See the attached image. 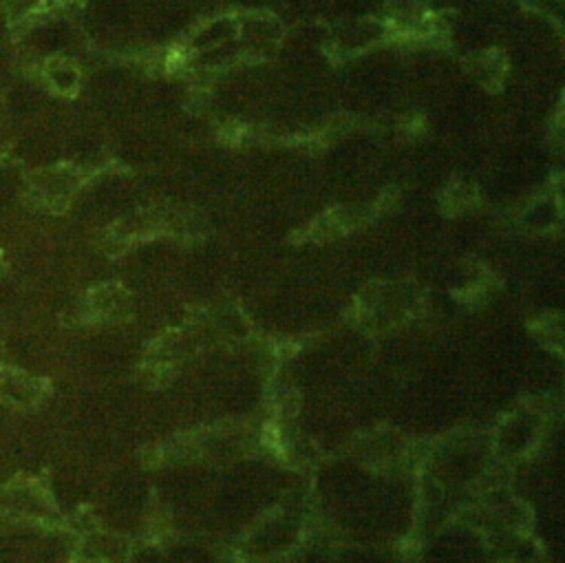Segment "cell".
<instances>
[{"label":"cell","mask_w":565,"mask_h":563,"mask_svg":"<svg viewBox=\"0 0 565 563\" xmlns=\"http://www.w3.org/2000/svg\"><path fill=\"white\" fill-rule=\"evenodd\" d=\"M53 513L47 493L36 482H12L0 488V517L3 519H42Z\"/></svg>","instance_id":"1"},{"label":"cell","mask_w":565,"mask_h":563,"mask_svg":"<svg viewBox=\"0 0 565 563\" xmlns=\"http://www.w3.org/2000/svg\"><path fill=\"white\" fill-rule=\"evenodd\" d=\"M47 396V382L25 371L0 365V402L12 407H36Z\"/></svg>","instance_id":"2"},{"label":"cell","mask_w":565,"mask_h":563,"mask_svg":"<svg viewBox=\"0 0 565 563\" xmlns=\"http://www.w3.org/2000/svg\"><path fill=\"white\" fill-rule=\"evenodd\" d=\"M126 292L117 285H102V288H95L89 292L87 301H84V314L82 318H87L89 323H109L120 318L126 312Z\"/></svg>","instance_id":"3"},{"label":"cell","mask_w":565,"mask_h":563,"mask_svg":"<svg viewBox=\"0 0 565 563\" xmlns=\"http://www.w3.org/2000/svg\"><path fill=\"white\" fill-rule=\"evenodd\" d=\"M47 76L51 78L53 87H56L58 91H69V89L76 87V71H73V67L67 69V71H60L58 65H53V62H51Z\"/></svg>","instance_id":"4"}]
</instances>
